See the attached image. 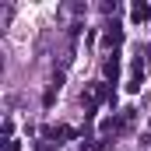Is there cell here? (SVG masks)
Wrapping results in <instances>:
<instances>
[{"label":"cell","mask_w":151,"mask_h":151,"mask_svg":"<svg viewBox=\"0 0 151 151\" xmlns=\"http://www.w3.org/2000/svg\"><path fill=\"white\" fill-rule=\"evenodd\" d=\"M130 18H134L137 25H141V21H148V18H151V4H144V0H137V4L130 7Z\"/></svg>","instance_id":"1"},{"label":"cell","mask_w":151,"mask_h":151,"mask_svg":"<svg viewBox=\"0 0 151 151\" xmlns=\"http://www.w3.org/2000/svg\"><path fill=\"white\" fill-rule=\"evenodd\" d=\"M46 137H53L56 144H63V141H70V137H74V130H70V127H49V130H46Z\"/></svg>","instance_id":"2"},{"label":"cell","mask_w":151,"mask_h":151,"mask_svg":"<svg viewBox=\"0 0 151 151\" xmlns=\"http://www.w3.org/2000/svg\"><path fill=\"white\" fill-rule=\"evenodd\" d=\"M102 70H106V77H109V81L116 84V77H119V56H116V53L109 56V60H106V67H102Z\"/></svg>","instance_id":"3"},{"label":"cell","mask_w":151,"mask_h":151,"mask_svg":"<svg viewBox=\"0 0 151 151\" xmlns=\"http://www.w3.org/2000/svg\"><path fill=\"white\" fill-rule=\"evenodd\" d=\"M119 39H123V32H119V28H109V32H106V46H119Z\"/></svg>","instance_id":"4"},{"label":"cell","mask_w":151,"mask_h":151,"mask_svg":"<svg viewBox=\"0 0 151 151\" xmlns=\"http://www.w3.org/2000/svg\"><path fill=\"white\" fill-rule=\"evenodd\" d=\"M4 151H21V144H18V141L11 137V141H4Z\"/></svg>","instance_id":"5"}]
</instances>
